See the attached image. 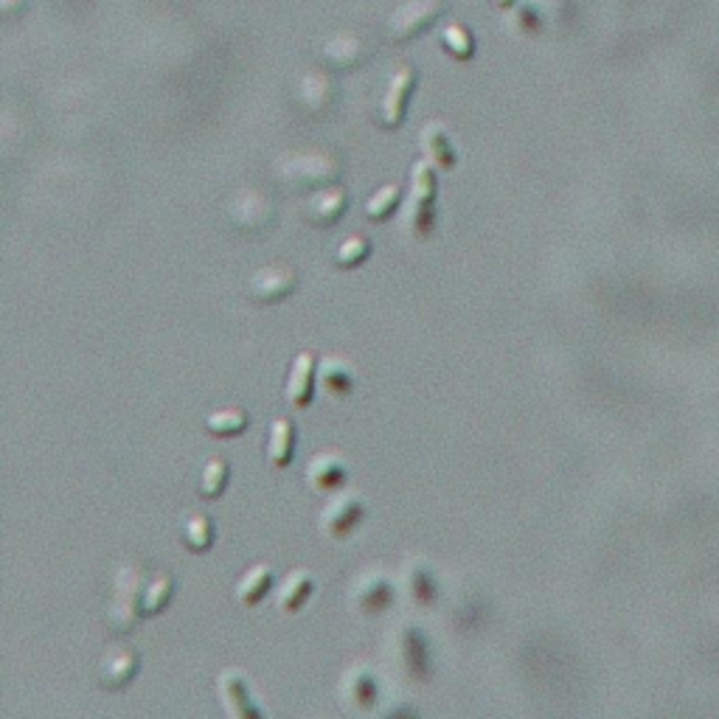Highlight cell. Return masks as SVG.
<instances>
[{
    "label": "cell",
    "instance_id": "cell-29",
    "mask_svg": "<svg viewBox=\"0 0 719 719\" xmlns=\"http://www.w3.org/2000/svg\"><path fill=\"white\" fill-rule=\"evenodd\" d=\"M175 596V580L166 571H158L149 576L147 587H144V596H141V607H144V616H158V613L166 610V605L172 602Z\"/></svg>",
    "mask_w": 719,
    "mask_h": 719
},
{
    "label": "cell",
    "instance_id": "cell-3",
    "mask_svg": "<svg viewBox=\"0 0 719 719\" xmlns=\"http://www.w3.org/2000/svg\"><path fill=\"white\" fill-rule=\"evenodd\" d=\"M436 194H439V180H436L434 166L425 158L411 166V186L405 198V220H402V234L411 243H425L436 228Z\"/></svg>",
    "mask_w": 719,
    "mask_h": 719
},
{
    "label": "cell",
    "instance_id": "cell-1",
    "mask_svg": "<svg viewBox=\"0 0 719 719\" xmlns=\"http://www.w3.org/2000/svg\"><path fill=\"white\" fill-rule=\"evenodd\" d=\"M344 175V158L335 149L304 147L284 153L276 158L273 178L284 191L293 194H310L324 186L338 183Z\"/></svg>",
    "mask_w": 719,
    "mask_h": 719
},
{
    "label": "cell",
    "instance_id": "cell-8",
    "mask_svg": "<svg viewBox=\"0 0 719 719\" xmlns=\"http://www.w3.org/2000/svg\"><path fill=\"white\" fill-rule=\"evenodd\" d=\"M346 598H349V607L355 616L374 618L394 605L396 585L391 582L389 573H382L380 568H366V571L351 576L349 596Z\"/></svg>",
    "mask_w": 719,
    "mask_h": 719
},
{
    "label": "cell",
    "instance_id": "cell-9",
    "mask_svg": "<svg viewBox=\"0 0 719 719\" xmlns=\"http://www.w3.org/2000/svg\"><path fill=\"white\" fill-rule=\"evenodd\" d=\"M338 697L340 706L349 714H369L380 706L382 700V683L377 669L366 661H357L344 669V675L338 681Z\"/></svg>",
    "mask_w": 719,
    "mask_h": 719
},
{
    "label": "cell",
    "instance_id": "cell-28",
    "mask_svg": "<svg viewBox=\"0 0 719 719\" xmlns=\"http://www.w3.org/2000/svg\"><path fill=\"white\" fill-rule=\"evenodd\" d=\"M439 45L452 59H459V63H467V59L475 57V34H472L464 23H459V20H452V23H447V26L441 29Z\"/></svg>",
    "mask_w": 719,
    "mask_h": 719
},
{
    "label": "cell",
    "instance_id": "cell-2",
    "mask_svg": "<svg viewBox=\"0 0 719 719\" xmlns=\"http://www.w3.org/2000/svg\"><path fill=\"white\" fill-rule=\"evenodd\" d=\"M223 223L231 234L243 236V239H261L279 223V205L265 189L248 186L225 200Z\"/></svg>",
    "mask_w": 719,
    "mask_h": 719
},
{
    "label": "cell",
    "instance_id": "cell-4",
    "mask_svg": "<svg viewBox=\"0 0 719 719\" xmlns=\"http://www.w3.org/2000/svg\"><path fill=\"white\" fill-rule=\"evenodd\" d=\"M416 85H419V70H416V65L411 63L396 65L389 77L382 79L374 99H371L369 104L371 122H374L380 130H385V133L400 130L402 124H405L407 102H411Z\"/></svg>",
    "mask_w": 719,
    "mask_h": 719
},
{
    "label": "cell",
    "instance_id": "cell-19",
    "mask_svg": "<svg viewBox=\"0 0 719 719\" xmlns=\"http://www.w3.org/2000/svg\"><path fill=\"white\" fill-rule=\"evenodd\" d=\"M315 593V576L310 571H304V568H295V571H290L284 576V580L279 582V587H276V607H279L281 613H299L301 607L313 598Z\"/></svg>",
    "mask_w": 719,
    "mask_h": 719
},
{
    "label": "cell",
    "instance_id": "cell-26",
    "mask_svg": "<svg viewBox=\"0 0 719 719\" xmlns=\"http://www.w3.org/2000/svg\"><path fill=\"white\" fill-rule=\"evenodd\" d=\"M180 537H183V546L189 548L191 554H203L214 546V523L203 512H189L180 523Z\"/></svg>",
    "mask_w": 719,
    "mask_h": 719
},
{
    "label": "cell",
    "instance_id": "cell-27",
    "mask_svg": "<svg viewBox=\"0 0 719 719\" xmlns=\"http://www.w3.org/2000/svg\"><path fill=\"white\" fill-rule=\"evenodd\" d=\"M231 481V464L223 459V456H211L203 464L198 478V495L203 501H217L225 490H228Z\"/></svg>",
    "mask_w": 719,
    "mask_h": 719
},
{
    "label": "cell",
    "instance_id": "cell-17",
    "mask_svg": "<svg viewBox=\"0 0 719 719\" xmlns=\"http://www.w3.org/2000/svg\"><path fill=\"white\" fill-rule=\"evenodd\" d=\"M217 697L223 711L231 714V717H261V708L256 706L248 681H245V672H239V669H223L220 672Z\"/></svg>",
    "mask_w": 719,
    "mask_h": 719
},
{
    "label": "cell",
    "instance_id": "cell-31",
    "mask_svg": "<svg viewBox=\"0 0 719 719\" xmlns=\"http://www.w3.org/2000/svg\"><path fill=\"white\" fill-rule=\"evenodd\" d=\"M371 256V239L363 234H351L346 236L344 243L338 245V250L332 254V265L338 270H355L360 268L363 261H369Z\"/></svg>",
    "mask_w": 719,
    "mask_h": 719
},
{
    "label": "cell",
    "instance_id": "cell-5",
    "mask_svg": "<svg viewBox=\"0 0 719 719\" xmlns=\"http://www.w3.org/2000/svg\"><path fill=\"white\" fill-rule=\"evenodd\" d=\"M385 658L402 677L416 683H425L430 677V650L427 638L422 636L419 627L411 621L391 627L385 636Z\"/></svg>",
    "mask_w": 719,
    "mask_h": 719
},
{
    "label": "cell",
    "instance_id": "cell-13",
    "mask_svg": "<svg viewBox=\"0 0 719 719\" xmlns=\"http://www.w3.org/2000/svg\"><path fill=\"white\" fill-rule=\"evenodd\" d=\"M346 211H349V191H346V186L332 183L304 194L299 214L310 228L326 231L332 225H338L346 217Z\"/></svg>",
    "mask_w": 719,
    "mask_h": 719
},
{
    "label": "cell",
    "instance_id": "cell-16",
    "mask_svg": "<svg viewBox=\"0 0 719 719\" xmlns=\"http://www.w3.org/2000/svg\"><path fill=\"white\" fill-rule=\"evenodd\" d=\"M315 382H318V363H315V355L313 351H299L293 363H290V371H287V385H284L287 405L295 407V411H304V407L313 405Z\"/></svg>",
    "mask_w": 719,
    "mask_h": 719
},
{
    "label": "cell",
    "instance_id": "cell-25",
    "mask_svg": "<svg viewBox=\"0 0 719 719\" xmlns=\"http://www.w3.org/2000/svg\"><path fill=\"white\" fill-rule=\"evenodd\" d=\"M250 425V414L245 407H220V411H211L205 416V434L214 436V439H236L243 436Z\"/></svg>",
    "mask_w": 719,
    "mask_h": 719
},
{
    "label": "cell",
    "instance_id": "cell-18",
    "mask_svg": "<svg viewBox=\"0 0 719 719\" xmlns=\"http://www.w3.org/2000/svg\"><path fill=\"white\" fill-rule=\"evenodd\" d=\"M306 486L318 495H332V492L344 490L346 478H349V467L340 459L338 452H318L310 464H306Z\"/></svg>",
    "mask_w": 719,
    "mask_h": 719
},
{
    "label": "cell",
    "instance_id": "cell-30",
    "mask_svg": "<svg viewBox=\"0 0 719 719\" xmlns=\"http://www.w3.org/2000/svg\"><path fill=\"white\" fill-rule=\"evenodd\" d=\"M400 205H402V186L389 183V186H380V189L366 200L363 214L369 223H385V220L394 217Z\"/></svg>",
    "mask_w": 719,
    "mask_h": 719
},
{
    "label": "cell",
    "instance_id": "cell-21",
    "mask_svg": "<svg viewBox=\"0 0 719 719\" xmlns=\"http://www.w3.org/2000/svg\"><path fill=\"white\" fill-rule=\"evenodd\" d=\"M419 153L436 169H452L456 166V147L450 141V130L441 122H430L419 133Z\"/></svg>",
    "mask_w": 719,
    "mask_h": 719
},
{
    "label": "cell",
    "instance_id": "cell-11",
    "mask_svg": "<svg viewBox=\"0 0 719 719\" xmlns=\"http://www.w3.org/2000/svg\"><path fill=\"white\" fill-rule=\"evenodd\" d=\"M366 520V503L355 492H332L324 509L318 512V531L326 540H346L355 535Z\"/></svg>",
    "mask_w": 719,
    "mask_h": 719
},
{
    "label": "cell",
    "instance_id": "cell-22",
    "mask_svg": "<svg viewBox=\"0 0 719 719\" xmlns=\"http://www.w3.org/2000/svg\"><path fill=\"white\" fill-rule=\"evenodd\" d=\"M141 618H144V607H141L138 598L122 596V593H113V598H110L102 613L104 627L115 632V636H127V632L138 630Z\"/></svg>",
    "mask_w": 719,
    "mask_h": 719
},
{
    "label": "cell",
    "instance_id": "cell-20",
    "mask_svg": "<svg viewBox=\"0 0 719 719\" xmlns=\"http://www.w3.org/2000/svg\"><path fill=\"white\" fill-rule=\"evenodd\" d=\"M295 441H299V434H295L293 419H287V416H276V419L270 422L268 445H265L268 464L276 467V470H284V467L293 464Z\"/></svg>",
    "mask_w": 719,
    "mask_h": 719
},
{
    "label": "cell",
    "instance_id": "cell-14",
    "mask_svg": "<svg viewBox=\"0 0 719 719\" xmlns=\"http://www.w3.org/2000/svg\"><path fill=\"white\" fill-rule=\"evenodd\" d=\"M141 669V658L127 643H110L96 663V683L104 692H122L135 681Z\"/></svg>",
    "mask_w": 719,
    "mask_h": 719
},
{
    "label": "cell",
    "instance_id": "cell-24",
    "mask_svg": "<svg viewBox=\"0 0 719 719\" xmlns=\"http://www.w3.org/2000/svg\"><path fill=\"white\" fill-rule=\"evenodd\" d=\"M270 587H273V571L268 565H254L236 580L234 585V598L236 605L243 607H256L261 598L268 596Z\"/></svg>",
    "mask_w": 719,
    "mask_h": 719
},
{
    "label": "cell",
    "instance_id": "cell-32",
    "mask_svg": "<svg viewBox=\"0 0 719 719\" xmlns=\"http://www.w3.org/2000/svg\"><path fill=\"white\" fill-rule=\"evenodd\" d=\"M492 3H497V7H501V9H509V7H515V0H492Z\"/></svg>",
    "mask_w": 719,
    "mask_h": 719
},
{
    "label": "cell",
    "instance_id": "cell-23",
    "mask_svg": "<svg viewBox=\"0 0 719 719\" xmlns=\"http://www.w3.org/2000/svg\"><path fill=\"white\" fill-rule=\"evenodd\" d=\"M318 382L332 400H346L357 389L355 369L346 363L344 357H324L318 363Z\"/></svg>",
    "mask_w": 719,
    "mask_h": 719
},
{
    "label": "cell",
    "instance_id": "cell-10",
    "mask_svg": "<svg viewBox=\"0 0 719 719\" xmlns=\"http://www.w3.org/2000/svg\"><path fill=\"white\" fill-rule=\"evenodd\" d=\"M371 57H374V45L360 32L332 34L318 48V63L332 74H351L357 68H366Z\"/></svg>",
    "mask_w": 719,
    "mask_h": 719
},
{
    "label": "cell",
    "instance_id": "cell-7",
    "mask_svg": "<svg viewBox=\"0 0 719 719\" xmlns=\"http://www.w3.org/2000/svg\"><path fill=\"white\" fill-rule=\"evenodd\" d=\"M445 12L447 0H405L389 14L385 37L394 45H407L411 40L422 37Z\"/></svg>",
    "mask_w": 719,
    "mask_h": 719
},
{
    "label": "cell",
    "instance_id": "cell-6",
    "mask_svg": "<svg viewBox=\"0 0 719 719\" xmlns=\"http://www.w3.org/2000/svg\"><path fill=\"white\" fill-rule=\"evenodd\" d=\"M340 102V88L332 77V70H326L324 65L313 70H304L290 85V104L299 110L304 119H326L332 115V110L338 108Z\"/></svg>",
    "mask_w": 719,
    "mask_h": 719
},
{
    "label": "cell",
    "instance_id": "cell-15",
    "mask_svg": "<svg viewBox=\"0 0 719 719\" xmlns=\"http://www.w3.org/2000/svg\"><path fill=\"white\" fill-rule=\"evenodd\" d=\"M400 587L407 605L434 607L439 602V580L427 560H407L400 571Z\"/></svg>",
    "mask_w": 719,
    "mask_h": 719
},
{
    "label": "cell",
    "instance_id": "cell-12",
    "mask_svg": "<svg viewBox=\"0 0 719 719\" xmlns=\"http://www.w3.org/2000/svg\"><path fill=\"white\" fill-rule=\"evenodd\" d=\"M299 284L301 276L293 265H265V268L254 270V276L245 284V295L259 306H273L290 299L299 290Z\"/></svg>",
    "mask_w": 719,
    "mask_h": 719
}]
</instances>
